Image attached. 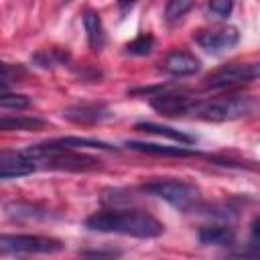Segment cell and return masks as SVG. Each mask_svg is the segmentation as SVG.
Returning <instances> with one entry per match:
<instances>
[{"label":"cell","instance_id":"6da1fadb","mask_svg":"<svg viewBox=\"0 0 260 260\" xmlns=\"http://www.w3.org/2000/svg\"><path fill=\"white\" fill-rule=\"evenodd\" d=\"M85 228L102 234H122L132 238H158L165 225L150 213L140 209H102L85 219Z\"/></svg>","mask_w":260,"mask_h":260},{"label":"cell","instance_id":"7a4b0ae2","mask_svg":"<svg viewBox=\"0 0 260 260\" xmlns=\"http://www.w3.org/2000/svg\"><path fill=\"white\" fill-rule=\"evenodd\" d=\"M35 165H43L49 169H59V171H93L100 167V160L83 154L79 150L61 146L57 142H43V144H35L28 146L26 150H22Z\"/></svg>","mask_w":260,"mask_h":260},{"label":"cell","instance_id":"3957f363","mask_svg":"<svg viewBox=\"0 0 260 260\" xmlns=\"http://www.w3.org/2000/svg\"><path fill=\"white\" fill-rule=\"evenodd\" d=\"M254 110V98L244 93L209 98V100H193L189 108V116L207 120V122H228L248 116Z\"/></svg>","mask_w":260,"mask_h":260},{"label":"cell","instance_id":"277c9868","mask_svg":"<svg viewBox=\"0 0 260 260\" xmlns=\"http://www.w3.org/2000/svg\"><path fill=\"white\" fill-rule=\"evenodd\" d=\"M142 191L158 199H165L179 211H191L193 207H197V201H199V189L191 183L177 181V179H156V181L144 183Z\"/></svg>","mask_w":260,"mask_h":260},{"label":"cell","instance_id":"5b68a950","mask_svg":"<svg viewBox=\"0 0 260 260\" xmlns=\"http://www.w3.org/2000/svg\"><path fill=\"white\" fill-rule=\"evenodd\" d=\"M63 250L61 240L35 234H0V256L53 254Z\"/></svg>","mask_w":260,"mask_h":260},{"label":"cell","instance_id":"8992f818","mask_svg":"<svg viewBox=\"0 0 260 260\" xmlns=\"http://www.w3.org/2000/svg\"><path fill=\"white\" fill-rule=\"evenodd\" d=\"M258 79V65L256 63H232L223 65L217 71L209 73L205 77V87L207 89H225L242 83H250Z\"/></svg>","mask_w":260,"mask_h":260},{"label":"cell","instance_id":"52a82bcc","mask_svg":"<svg viewBox=\"0 0 260 260\" xmlns=\"http://www.w3.org/2000/svg\"><path fill=\"white\" fill-rule=\"evenodd\" d=\"M193 41L201 49H205L207 53H221V51H228L240 43V30L232 24L199 28L193 32Z\"/></svg>","mask_w":260,"mask_h":260},{"label":"cell","instance_id":"ba28073f","mask_svg":"<svg viewBox=\"0 0 260 260\" xmlns=\"http://www.w3.org/2000/svg\"><path fill=\"white\" fill-rule=\"evenodd\" d=\"M193 104V98L185 93H173V91H160L150 95V106L162 116H187L189 108Z\"/></svg>","mask_w":260,"mask_h":260},{"label":"cell","instance_id":"9c48e42d","mask_svg":"<svg viewBox=\"0 0 260 260\" xmlns=\"http://www.w3.org/2000/svg\"><path fill=\"white\" fill-rule=\"evenodd\" d=\"M63 118L73 122V124L87 126V124H100V122L112 118V112L104 104H77V106L65 108Z\"/></svg>","mask_w":260,"mask_h":260},{"label":"cell","instance_id":"30bf717a","mask_svg":"<svg viewBox=\"0 0 260 260\" xmlns=\"http://www.w3.org/2000/svg\"><path fill=\"white\" fill-rule=\"evenodd\" d=\"M37 169V165L24 152L0 150V179H18L26 177Z\"/></svg>","mask_w":260,"mask_h":260},{"label":"cell","instance_id":"8fae6325","mask_svg":"<svg viewBox=\"0 0 260 260\" xmlns=\"http://www.w3.org/2000/svg\"><path fill=\"white\" fill-rule=\"evenodd\" d=\"M162 67H165V71H169L171 75L185 77V75L197 73L199 67H201V61H199L193 53H189V51H179V49H175V51L167 53Z\"/></svg>","mask_w":260,"mask_h":260},{"label":"cell","instance_id":"7c38bea8","mask_svg":"<svg viewBox=\"0 0 260 260\" xmlns=\"http://www.w3.org/2000/svg\"><path fill=\"white\" fill-rule=\"evenodd\" d=\"M83 28H85V35H87V43H89V49L91 51H102L104 43H106V35H104V24H102V18L98 12L93 10H85L83 16Z\"/></svg>","mask_w":260,"mask_h":260},{"label":"cell","instance_id":"4fadbf2b","mask_svg":"<svg viewBox=\"0 0 260 260\" xmlns=\"http://www.w3.org/2000/svg\"><path fill=\"white\" fill-rule=\"evenodd\" d=\"M136 130L140 132H148V134H156V136H165V138H171L179 144H195V136L183 132V130H177V128H171V126H162V124H154V122H138L136 124Z\"/></svg>","mask_w":260,"mask_h":260},{"label":"cell","instance_id":"5bb4252c","mask_svg":"<svg viewBox=\"0 0 260 260\" xmlns=\"http://www.w3.org/2000/svg\"><path fill=\"white\" fill-rule=\"evenodd\" d=\"M126 146L132 148V150H140V152H148V154H162V156H193L195 154V150L187 148L185 144H179V146H162V144H152V142L128 140Z\"/></svg>","mask_w":260,"mask_h":260},{"label":"cell","instance_id":"9a60e30c","mask_svg":"<svg viewBox=\"0 0 260 260\" xmlns=\"http://www.w3.org/2000/svg\"><path fill=\"white\" fill-rule=\"evenodd\" d=\"M236 234L230 225H205L199 230V242L205 246H232Z\"/></svg>","mask_w":260,"mask_h":260},{"label":"cell","instance_id":"2e32d148","mask_svg":"<svg viewBox=\"0 0 260 260\" xmlns=\"http://www.w3.org/2000/svg\"><path fill=\"white\" fill-rule=\"evenodd\" d=\"M45 126V120L32 118V116H0V130L12 132V130H39Z\"/></svg>","mask_w":260,"mask_h":260},{"label":"cell","instance_id":"e0dca14e","mask_svg":"<svg viewBox=\"0 0 260 260\" xmlns=\"http://www.w3.org/2000/svg\"><path fill=\"white\" fill-rule=\"evenodd\" d=\"M61 146L73 148V150H81V148H98V150H118V146H112L104 140H95V138H79V136H65V138H57L53 140Z\"/></svg>","mask_w":260,"mask_h":260},{"label":"cell","instance_id":"ac0fdd59","mask_svg":"<svg viewBox=\"0 0 260 260\" xmlns=\"http://www.w3.org/2000/svg\"><path fill=\"white\" fill-rule=\"evenodd\" d=\"M193 4H195V0H169L165 6V20L169 24L181 20L193 8Z\"/></svg>","mask_w":260,"mask_h":260},{"label":"cell","instance_id":"d6986e66","mask_svg":"<svg viewBox=\"0 0 260 260\" xmlns=\"http://www.w3.org/2000/svg\"><path fill=\"white\" fill-rule=\"evenodd\" d=\"M152 47H154L152 35H146V32H144V35H138L136 39H132V41L126 45V53L144 57V55H148V53L152 51Z\"/></svg>","mask_w":260,"mask_h":260},{"label":"cell","instance_id":"ffe728a7","mask_svg":"<svg viewBox=\"0 0 260 260\" xmlns=\"http://www.w3.org/2000/svg\"><path fill=\"white\" fill-rule=\"evenodd\" d=\"M67 51H41L32 57V61L39 65V67H53L55 63H63L67 61Z\"/></svg>","mask_w":260,"mask_h":260},{"label":"cell","instance_id":"44dd1931","mask_svg":"<svg viewBox=\"0 0 260 260\" xmlns=\"http://www.w3.org/2000/svg\"><path fill=\"white\" fill-rule=\"evenodd\" d=\"M30 106V100L24 93H0V108H8V110H26Z\"/></svg>","mask_w":260,"mask_h":260},{"label":"cell","instance_id":"7402d4cb","mask_svg":"<svg viewBox=\"0 0 260 260\" xmlns=\"http://www.w3.org/2000/svg\"><path fill=\"white\" fill-rule=\"evenodd\" d=\"M22 75H24V67L22 65H12V63L0 61V81L8 83V79H18Z\"/></svg>","mask_w":260,"mask_h":260},{"label":"cell","instance_id":"603a6c76","mask_svg":"<svg viewBox=\"0 0 260 260\" xmlns=\"http://www.w3.org/2000/svg\"><path fill=\"white\" fill-rule=\"evenodd\" d=\"M209 12L219 16V18H225L230 16L232 8H234V0H209Z\"/></svg>","mask_w":260,"mask_h":260},{"label":"cell","instance_id":"cb8c5ba5","mask_svg":"<svg viewBox=\"0 0 260 260\" xmlns=\"http://www.w3.org/2000/svg\"><path fill=\"white\" fill-rule=\"evenodd\" d=\"M116 4H118V8H120V12L126 14L128 8H132V6L136 4V0H116Z\"/></svg>","mask_w":260,"mask_h":260},{"label":"cell","instance_id":"d4e9b609","mask_svg":"<svg viewBox=\"0 0 260 260\" xmlns=\"http://www.w3.org/2000/svg\"><path fill=\"white\" fill-rule=\"evenodd\" d=\"M4 91H8V83L6 81H0V93H4Z\"/></svg>","mask_w":260,"mask_h":260},{"label":"cell","instance_id":"484cf974","mask_svg":"<svg viewBox=\"0 0 260 260\" xmlns=\"http://www.w3.org/2000/svg\"><path fill=\"white\" fill-rule=\"evenodd\" d=\"M65 2H69V0H65Z\"/></svg>","mask_w":260,"mask_h":260}]
</instances>
